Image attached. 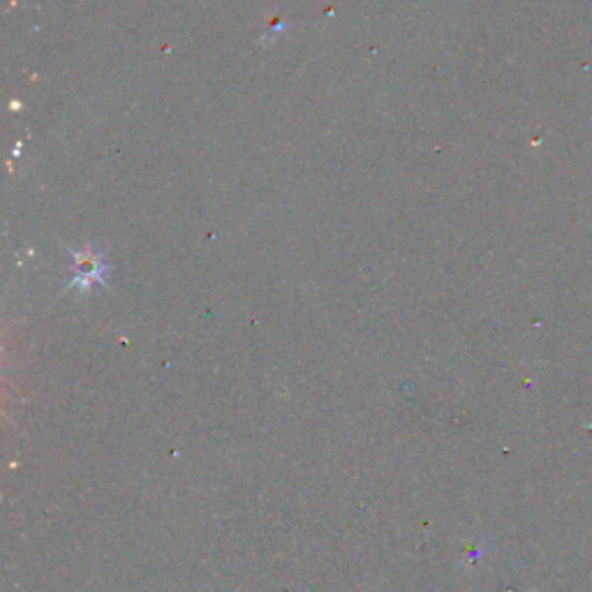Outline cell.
Listing matches in <instances>:
<instances>
[{
	"label": "cell",
	"mask_w": 592,
	"mask_h": 592,
	"mask_svg": "<svg viewBox=\"0 0 592 592\" xmlns=\"http://www.w3.org/2000/svg\"><path fill=\"white\" fill-rule=\"evenodd\" d=\"M104 271L107 264L96 250H77L73 252V288L90 289L93 285H104Z\"/></svg>",
	"instance_id": "1"
}]
</instances>
